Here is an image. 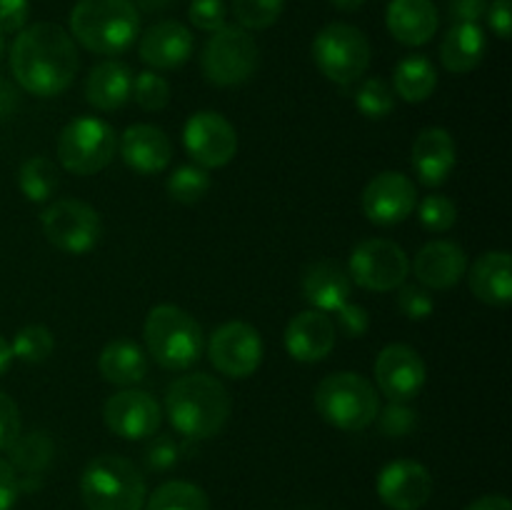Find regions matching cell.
I'll use <instances>...</instances> for the list:
<instances>
[{
  "mask_svg": "<svg viewBox=\"0 0 512 510\" xmlns=\"http://www.w3.org/2000/svg\"><path fill=\"white\" fill-rule=\"evenodd\" d=\"M148 353L168 370H185L198 363L205 348V333L198 320L178 305H155L143 325Z\"/></svg>",
  "mask_w": 512,
  "mask_h": 510,
  "instance_id": "4",
  "label": "cell"
},
{
  "mask_svg": "<svg viewBox=\"0 0 512 510\" xmlns=\"http://www.w3.org/2000/svg\"><path fill=\"white\" fill-rule=\"evenodd\" d=\"M10 363H13V348H10L8 340L0 335V375L10 368Z\"/></svg>",
  "mask_w": 512,
  "mask_h": 510,
  "instance_id": "52",
  "label": "cell"
},
{
  "mask_svg": "<svg viewBox=\"0 0 512 510\" xmlns=\"http://www.w3.org/2000/svg\"><path fill=\"white\" fill-rule=\"evenodd\" d=\"M485 48H488V40L478 23H455L445 33L443 45H440V60H443L445 70L465 75L478 68Z\"/></svg>",
  "mask_w": 512,
  "mask_h": 510,
  "instance_id": "27",
  "label": "cell"
},
{
  "mask_svg": "<svg viewBox=\"0 0 512 510\" xmlns=\"http://www.w3.org/2000/svg\"><path fill=\"white\" fill-rule=\"evenodd\" d=\"M100 375L118 388H133L148 373V355L133 340H113L98 358Z\"/></svg>",
  "mask_w": 512,
  "mask_h": 510,
  "instance_id": "28",
  "label": "cell"
},
{
  "mask_svg": "<svg viewBox=\"0 0 512 510\" xmlns=\"http://www.w3.org/2000/svg\"><path fill=\"white\" fill-rule=\"evenodd\" d=\"M380 430H383L388 438H403V435L413 433L415 425H418V413L415 408H410L408 403H388L378 413Z\"/></svg>",
  "mask_w": 512,
  "mask_h": 510,
  "instance_id": "39",
  "label": "cell"
},
{
  "mask_svg": "<svg viewBox=\"0 0 512 510\" xmlns=\"http://www.w3.org/2000/svg\"><path fill=\"white\" fill-rule=\"evenodd\" d=\"M120 155L125 165L140 175L163 173L173 158V145L170 138L158 125L135 123L120 138Z\"/></svg>",
  "mask_w": 512,
  "mask_h": 510,
  "instance_id": "20",
  "label": "cell"
},
{
  "mask_svg": "<svg viewBox=\"0 0 512 510\" xmlns=\"http://www.w3.org/2000/svg\"><path fill=\"white\" fill-rule=\"evenodd\" d=\"M20 495L18 473L8 460L0 458V510H13L15 500Z\"/></svg>",
  "mask_w": 512,
  "mask_h": 510,
  "instance_id": "47",
  "label": "cell"
},
{
  "mask_svg": "<svg viewBox=\"0 0 512 510\" xmlns=\"http://www.w3.org/2000/svg\"><path fill=\"white\" fill-rule=\"evenodd\" d=\"M168 195L173 200L183 205L200 203L205 198V193L210 190V175L208 170L200 168V165H180L173 173L168 175Z\"/></svg>",
  "mask_w": 512,
  "mask_h": 510,
  "instance_id": "34",
  "label": "cell"
},
{
  "mask_svg": "<svg viewBox=\"0 0 512 510\" xmlns=\"http://www.w3.org/2000/svg\"><path fill=\"white\" fill-rule=\"evenodd\" d=\"M258 63V43L240 25H223L220 30H215L205 43L203 55H200L203 75L220 88H230V85L250 80L258 70Z\"/></svg>",
  "mask_w": 512,
  "mask_h": 510,
  "instance_id": "8",
  "label": "cell"
},
{
  "mask_svg": "<svg viewBox=\"0 0 512 510\" xmlns=\"http://www.w3.org/2000/svg\"><path fill=\"white\" fill-rule=\"evenodd\" d=\"M145 510H210V500L203 488L188 480H170L145 498Z\"/></svg>",
  "mask_w": 512,
  "mask_h": 510,
  "instance_id": "31",
  "label": "cell"
},
{
  "mask_svg": "<svg viewBox=\"0 0 512 510\" xmlns=\"http://www.w3.org/2000/svg\"><path fill=\"white\" fill-rule=\"evenodd\" d=\"M263 350V338L253 325L243 320H230L210 335L208 358L218 373L243 380L260 368Z\"/></svg>",
  "mask_w": 512,
  "mask_h": 510,
  "instance_id": "12",
  "label": "cell"
},
{
  "mask_svg": "<svg viewBox=\"0 0 512 510\" xmlns=\"http://www.w3.org/2000/svg\"><path fill=\"white\" fill-rule=\"evenodd\" d=\"M413 273L430 290H448L468 275V255L453 240H430L418 250Z\"/></svg>",
  "mask_w": 512,
  "mask_h": 510,
  "instance_id": "19",
  "label": "cell"
},
{
  "mask_svg": "<svg viewBox=\"0 0 512 510\" xmlns=\"http://www.w3.org/2000/svg\"><path fill=\"white\" fill-rule=\"evenodd\" d=\"M355 105L365 118L380 120L395 110V93L383 78H368L355 90Z\"/></svg>",
  "mask_w": 512,
  "mask_h": 510,
  "instance_id": "35",
  "label": "cell"
},
{
  "mask_svg": "<svg viewBox=\"0 0 512 510\" xmlns=\"http://www.w3.org/2000/svg\"><path fill=\"white\" fill-rule=\"evenodd\" d=\"M415 175L428 188H438L450 178L455 168V140L445 128H425L420 130L413 143L410 155Z\"/></svg>",
  "mask_w": 512,
  "mask_h": 510,
  "instance_id": "21",
  "label": "cell"
},
{
  "mask_svg": "<svg viewBox=\"0 0 512 510\" xmlns=\"http://www.w3.org/2000/svg\"><path fill=\"white\" fill-rule=\"evenodd\" d=\"M348 270L335 260H318L310 265L303 275V295L315 310L323 313H338L350 298Z\"/></svg>",
  "mask_w": 512,
  "mask_h": 510,
  "instance_id": "24",
  "label": "cell"
},
{
  "mask_svg": "<svg viewBox=\"0 0 512 510\" xmlns=\"http://www.w3.org/2000/svg\"><path fill=\"white\" fill-rule=\"evenodd\" d=\"M418 218L423 223V228L433 230V233H445L455 225L458 220V208L450 198L445 195H428V198L420 203Z\"/></svg>",
  "mask_w": 512,
  "mask_h": 510,
  "instance_id": "38",
  "label": "cell"
},
{
  "mask_svg": "<svg viewBox=\"0 0 512 510\" xmlns=\"http://www.w3.org/2000/svg\"><path fill=\"white\" fill-rule=\"evenodd\" d=\"M138 10H145V13H163L168 10L175 0H130Z\"/></svg>",
  "mask_w": 512,
  "mask_h": 510,
  "instance_id": "51",
  "label": "cell"
},
{
  "mask_svg": "<svg viewBox=\"0 0 512 510\" xmlns=\"http://www.w3.org/2000/svg\"><path fill=\"white\" fill-rule=\"evenodd\" d=\"M80 68L73 35L55 23L25 25L10 48V70L25 93L55 98L70 88Z\"/></svg>",
  "mask_w": 512,
  "mask_h": 510,
  "instance_id": "1",
  "label": "cell"
},
{
  "mask_svg": "<svg viewBox=\"0 0 512 510\" xmlns=\"http://www.w3.org/2000/svg\"><path fill=\"white\" fill-rule=\"evenodd\" d=\"M183 143L200 168H223L238 153V133L225 115L200 110L190 115L183 130Z\"/></svg>",
  "mask_w": 512,
  "mask_h": 510,
  "instance_id": "13",
  "label": "cell"
},
{
  "mask_svg": "<svg viewBox=\"0 0 512 510\" xmlns=\"http://www.w3.org/2000/svg\"><path fill=\"white\" fill-rule=\"evenodd\" d=\"M18 108V90L8 83V80L0 78V120L10 118Z\"/></svg>",
  "mask_w": 512,
  "mask_h": 510,
  "instance_id": "49",
  "label": "cell"
},
{
  "mask_svg": "<svg viewBox=\"0 0 512 510\" xmlns=\"http://www.w3.org/2000/svg\"><path fill=\"white\" fill-rule=\"evenodd\" d=\"M418 205V190L405 173L385 170L363 190V213L378 225H398L410 218Z\"/></svg>",
  "mask_w": 512,
  "mask_h": 510,
  "instance_id": "16",
  "label": "cell"
},
{
  "mask_svg": "<svg viewBox=\"0 0 512 510\" xmlns=\"http://www.w3.org/2000/svg\"><path fill=\"white\" fill-rule=\"evenodd\" d=\"M490 0H450L448 10L455 23H480L488 13Z\"/></svg>",
  "mask_w": 512,
  "mask_h": 510,
  "instance_id": "46",
  "label": "cell"
},
{
  "mask_svg": "<svg viewBox=\"0 0 512 510\" xmlns=\"http://www.w3.org/2000/svg\"><path fill=\"white\" fill-rule=\"evenodd\" d=\"M230 395L218 378L208 373L183 375L165 395V415L175 433L188 440H208L225 428L230 418Z\"/></svg>",
  "mask_w": 512,
  "mask_h": 510,
  "instance_id": "2",
  "label": "cell"
},
{
  "mask_svg": "<svg viewBox=\"0 0 512 510\" xmlns=\"http://www.w3.org/2000/svg\"><path fill=\"white\" fill-rule=\"evenodd\" d=\"M80 495L88 510H143L148 488L143 473L128 458L98 455L85 465Z\"/></svg>",
  "mask_w": 512,
  "mask_h": 510,
  "instance_id": "6",
  "label": "cell"
},
{
  "mask_svg": "<svg viewBox=\"0 0 512 510\" xmlns=\"http://www.w3.org/2000/svg\"><path fill=\"white\" fill-rule=\"evenodd\" d=\"M118 153V135L105 120L83 115L60 130L58 160L68 173L95 175L113 163Z\"/></svg>",
  "mask_w": 512,
  "mask_h": 510,
  "instance_id": "7",
  "label": "cell"
},
{
  "mask_svg": "<svg viewBox=\"0 0 512 510\" xmlns=\"http://www.w3.org/2000/svg\"><path fill=\"white\" fill-rule=\"evenodd\" d=\"M285 0H233V15L240 28L265 30L278 23Z\"/></svg>",
  "mask_w": 512,
  "mask_h": 510,
  "instance_id": "36",
  "label": "cell"
},
{
  "mask_svg": "<svg viewBox=\"0 0 512 510\" xmlns=\"http://www.w3.org/2000/svg\"><path fill=\"white\" fill-rule=\"evenodd\" d=\"M438 88V70L425 55H408L398 63L393 75V93L405 103H423Z\"/></svg>",
  "mask_w": 512,
  "mask_h": 510,
  "instance_id": "29",
  "label": "cell"
},
{
  "mask_svg": "<svg viewBox=\"0 0 512 510\" xmlns=\"http://www.w3.org/2000/svg\"><path fill=\"white\" fill-rule=\"evenodd\" d=\"M398 305L405 318L410 320H425L435 308L430 293L425 288H420V285H400Z\"/></svg>",
  "mask_w": 512,
  "mask_h": 510,
  "instance_id": "41",
  "label": "cell"
},
{
  "mask_svg": "<svg viewBox=\"0 0 512 510\" xmlns=\"http://www.w3.org/2000/svg\"><path fill=\"white\" fill-rule=\"evenodd\" d=\"M103 420L113 435L123 440H145L158 433L163 410L158 400L145 390L123 388L105 400Z\"/></svg>",
  "mask_w": 512,
  "mask_h": 510,
  "instance_id": "15",
  "label": "cell"
},
{
  "mask_svg": "<svg viewBox=\"0 0 512 510\" xmlns=\"http://www.w3.org/2000/svg\"><path fill=\"white\" fill-rule=\"evenodd\" d=\"M180 453H183V448L170 435H158L145 448V463L153 470H170L173 465H178Z\"/></svg>",
  "mask_w": 512,
  "mask_h": 510,
  "instance_id": "42",
  "label": "cell"
},
{
  "mask_svg": "<svg viewBox=\"0 0 512 510\" xmlns=\"http://www.w3.org/2000/svg\"><path fill=\"white\" fill-rule=\"evenodd\" d=\"M338 325L348 338H363L370 328V315L363 305L358 303H345L343 308L338 310Z\"/></svg>",
  "mask_w": 512,
  "mask_h": 510,
  "instance_id": "44",
  "label": "cell"
},
{
  "mask_svg": "<svg viewBox=\"0 0 512 510\" xmlns=\"http://www.w3.org/2000/svg\"><path fill=\"white\" fill-rule=\"evenodd\" d=\"M133 78V70L120 60L98 63L85 80V100L103 113L123 108L133 95Z\"/></svg>",
  "mask_w": 512,
  "mask_h": 510,
  "instance_id": "25",
  "label": "cell"
},
{
  "mask_svg": "<svg viewBox=\"0 0 512 510\" xmlns=\"http://www.w3.org/2000/svg\"><path fill=\"white\" fill-rule=\"evenodd\" d=\"M338 328L323 310H303L285 328V350L300 363H320L335 348Z\"/></svg>",
  "mask_w": 512,
  "mask_h": 510,
  "instance_id": "18",
  "label": "cell"
},
{
  "mask_svg": "<svg viewBox=\"0 0 512 510\" xmlns=\"http://www.w3.org/2000/svg\"><path fill=\"white\" fill-rule=\"evenodd\" d=\"M193 53V33L178 20H160L140 38V58L158 70H173L188 63Z\"/></svg>",
  "mask_w": 512,
  "mask_h": 510,
  "instance_id": "22",
  "label": "cell"
},
{
  "mask_svg": "<svg viewBox=\"0 0 512 510\" xmlns=\"http://www.w3.org/2000/svg\"><path fill=\"white\" fill-rule=\"evenodd\" d=\"M20 435V410L10 395L0 390V450H8Z\"/></svg>",
  "mask_w": 512,
  "mask_h": 510,
  "instance_id": "43",
  "label": "cell"
},
{
  "mask_svg": "<svg viewBox=\"0 0 512 510\" xmlns=\"http://www.w3.org/2000/svg\"><path fill=\"white\" fill-rule=\"evenodd\" d=\"M40 225L45 240L68 255L90 253L103 235L98 210L73 198L55 200L53 205H48L40 215Z\"/></svg>",
  "mask_w": 512,
  "mask_h": 510,
  "instance_id": "10",
  "label": "cell"
},
{
  "mask_svg": "<svg viewBox=\"0 0 512 510\" xmlns=\"http://www.w3.org/2000/svg\"><path fill=\"white\" fill-rule=\"evenodd\" d=\"M385 25L398 43L418 48L438 33L440 15L433 0H390Z\"/></svg>",
  "mask_w": 512,
  "mask_h": 510,
  "instance_id": "23",
  "label": "cell"
},
{
  "mask_svg": "<svg viewBox=\"0 0 512 510\" xmlns=\"http://www.w3.org/2000/svg\"><path fill=\"white\" fill-rule=\"evenodd\" d=\"M375 488L390 510H420L433 495V475L418 460H393L380 470Z\"/></svg>",
  "mask_w": 512,
  "mask_h": 510,
  "instance_id": "17",
  "label": "cell"
},
{
  "mask_svg": "<svg viewBox=\"0 0 512 510\" xmlns=\"http://www.w3.org/2000/svg\"><path fill=\"white\" fill-rule=\"evenodd\" d=\"M18 185L30 203H45L58 190V168L45 155H33L20 165Z\"/></svg>",
  "mask_w": 512,
  "mask_h": 510,
  "instance_id": "32",
  "label": "cell"
},
{
  "mask_svg": "<svg viewBox=\"0 0 512 510\" xmlns=\"http://www.w3.org/2000/svg\"><path fill=\"white\" fill-rule=\"evenodd\" d=\"M485 18H488L490 28H493V33L498 35L500 40L510 38V30H512L510 0H493V3L488 5V13H485Z\"/></svg>",
  "mask_w": 512,
  "mask_h": 510,
  "instance_id": "48",
  "label": "cell"
},
{
  "mask_svg": "<svg viewBox=\"0 0 512 510\" xmlns=\"http://www.w3.org/2000/svg\"><path fill=\"white\" fill-rule=\"evenodd\" d=\"M368 38L360 28L348 23H330L315 35L313 60L320 73L338 85H350L365 75L370 65Z\"/></svg>",
  "mask_w": 512,
  "mask_h": 510,
  "instance_id": "9",
  "label": "cell"
},
{
  "mask_svg": "<svg viewBox=\"0 0 512 510\" xmlns=\"http://www.w3.org/2000/svg\"><path fill=\"white\" fill-rule=\"evenodd\" d=\"M465 510H512V505L505 495H483V498L473 500Z\"/></svg>",
  "mask_w": 512,
  "mask_h": 510,
  "instance_id": "50",
  "label": "cell"
},
{
  "mask_svg": "<svg viewBox=\"0 0 512 510\" xmlns=\"http://www.w3.org/2000/svg\"><path fill=\"white\" fill-rule=\"evenodd\" d=\"M330 3L338 10H343V13H355V10L363 8L365 0H330Z\"/></svg>",
  "mask_w": 512,
  "mask_h": 510,
  "instance_id": "53",
  "label": "cell"
},
{
  "mask_svg": "<svg viewBox=\"0 0 512 510\" xmlns=\"http://www.w3.org/2000/svg\"><path fill=\"white\" fill-rule=\"evenodd\" d=\"M10 460L8 463L13 465L15 473H18V483L30 478H40L43 470L48 468L50 460H53L55 445L53 440L48 438L40 430H33V433H20L15 438V443L8 448Z\"/></svg>",
  "mask_w": 512,
  "mask_h": 510,
  "instance_id": "30",
  "label": "cell"
},
{
  "mask_svg": "<svg viewBox=\"0 0 512 510\" xmlns=\"http://www.w3.org/2000/svg\"><path fill=\"white\" fill-rule=\"evenodd\" d=\"M10 348H13V358L23 360V363L28 365H38V363H45V360L53 355L55 338L53 333H50V328H45V325L40 323H33V325H25V328H20L18 333H15Z\"/></svg>",
  "mask_w": 512,
  "mask_h": 510,
  "instance_id": "33",
  "label": "cell"
},
{
  "mask_svg": "<svg viewBox=\"0 0 512 510\" xmlns=\"http://www.w3.org/2000/svg\"><path fill=\"white\" fill-rule=\"evenodd\" d=\"M428 380L425 360L405 343L385 345L375 358V383L390 403H410Z\"/></svg>",
  "mask_w": 512,
  "mask_h": 510,
  "instance_id": "14",
  "label": "cell"
},
{
  "mask_svg": "<svg viewBox=\"0 0 512 510\" xmlns=\"http://www.w3.org/2000/svg\"><path fill=\"white\" fill-rule=\"evenodd\" d=\"M70 33L90 53L120 55L138 40L140 13L130 0H78Z\"/></svg>",
  "mask_w": 512,
  "mask_h": 510,
  "instance_id": "3",
  "label": "cell"
},
{
  "mask_svg": "<svg viewBox=\"0 0 512 510\" xmlns=\"http://www.w3.org/2000/svg\"><path fill=\"white\" fill-rule=\"evenodd\" d=\"M190 23L205 33H215L225 25V3L223 0H193L190 3Z\"/></svg>",
  "mask_w": 512,
  "mask_h": 510,
  "instance_id": "40",
  "label": "cell"
},
{
  "mask_svg": "<svg viewBox=\"0 0 512 510\" xmlns=\"http://www.w3.org/2000/svg\"><path fill=\"white\" fill-rule=\"evenodd\" d=\"M470 290L488 305H508L512 300V258L508 250H488L470 268Z\"/></svg>",
  "mask_w": 512,
  "mask_h": 510,
  "instance_id": "26",
  "label": "cell"
},
{
  "mask_svg": "<svg viewBox=\"0 0 512 510\" xmlns=\"http://www.w3.org/2000/svg\"><path fill=\"white\" fill-rule=\"evenodd\" d=\"M3 50H5V43H3V35H0V55H3Z\"/></svg>",
  "mask_w": 512,
  "mask_h": 510,
  "instance_id": "54",
  "label": "cell"
},
{
  "mask_svg": "<svg viewBox=\"0 0 512 510\" xmlns=\"http://www.w3.org/2000/svg\"><path fill=\"white\" fill-rule=\"evenodd\" d=\"M315 408L333 428L358 433L378 418L380 393L365 375L340 370L320 380L315 390Z\"/></svg>",
  "mask_w": 512,
  "mask_h": 510,
  "instance_id": "5",
  "label": "cell"
},
{
  "mask_svg": "<svg viewBox=\"0 0 512 510\" xmlns=\"http://www.w3.org/2000/svg\"><path fill=\"white\" fill-rule=\"evenodd\" d=\"M130 98L148 113L163 110L170 103V83L163 75L153 73V70H143L133 78V95Z\"/></svg>",
  "mask_w": 512,
  "mask_h": 510,
  "instance_id": "37",
  "label": "cell"
},
{
  "mask_svg": "<svg viewBox=\"0 0 512 510\" xmlns=\"http://www.w3.org/2000/svg\"><path fill=\"white\" fill-rule=\"evenodd\" d=\"M30 3L28 0H0V35L20 33L28 25Z\"/></svg>",
  "mask_w": 512,
  "mask_h": 510,
  "instance_id": "45",
  "label": "cell"
},
{
  "mask_svg": "<svg viewBox=\"0 0 512 510\" xmlns=\"http://www.w3.org/2000/svg\"><path fill=\"white\" fill-rule=\"evenodd\" d=\"M410 273V258L398 243L385 238L363 240L353 248L348 275L360 288L373 293H390L400 288Z\"/></svg>",
  "mask_w": 512,
  "mask_h": 510,
  "instance_id": "11",
  "label": "cell"
}]
</instances>
